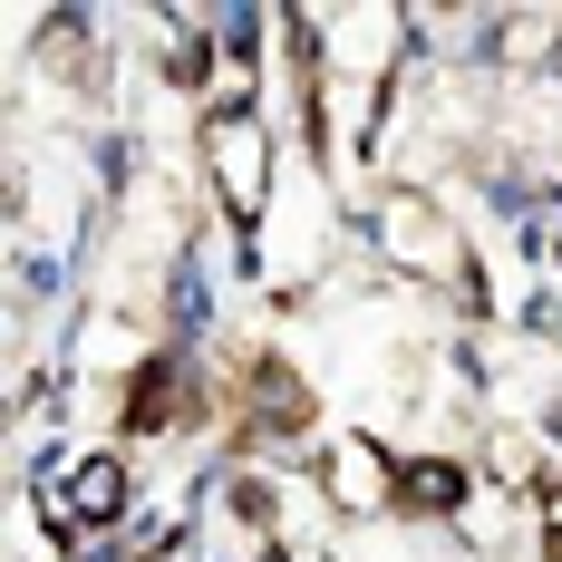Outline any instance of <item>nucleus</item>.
<instances>
[{
  "label": "nucleus",
  "mask_w": 562,
  "mask_h": 562,
  "mask_svg": "<svg viewBox=\"0 0 562 562\" xmlns=\"http://www.w3.org/2000/svg\"><path fill=\"white\" fill-rule=\"evenodd\" d=\"M475 495V465L465 456H397V514L407 524H437Z\"/></svg>",
  "instance_id": "f03ea898"
},
{
  "label": "nucleus",
  "mask_w": 562,
  "mask_h": 562,
  "mask_svg": "<svg viewBox=\"0 0 562 562\" xmlns=\"http://www.w3.org/2000/svg\"><path fill=\"white\" fill-rule=\"evenodd\" d=\"M321 495H330L349 524H369V514H397V456H379L369 437H339L321 456Z\"/></svg>",
  "instance_id": "f257e3e1"
}]
</instances>
